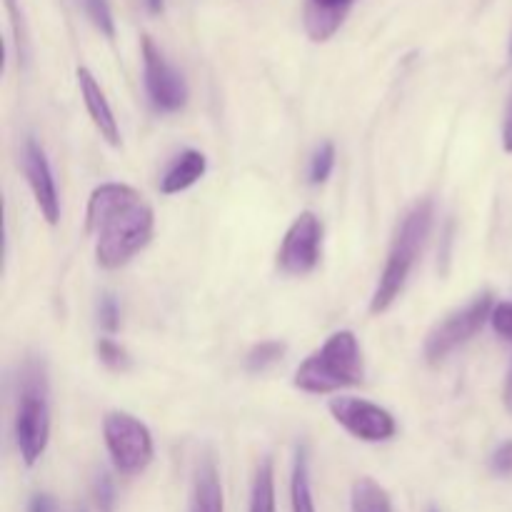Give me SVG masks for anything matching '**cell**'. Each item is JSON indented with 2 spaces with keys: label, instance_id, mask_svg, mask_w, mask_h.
Masks as SVG:
<instances>
[{
  "label": "cell",
  "instance_id": "obj_1",
  "mask_svg": "<svg viewBox=\"0 0 512 512\" xmlns=\"http://www.w3.org/2000/svg\"><path fill=\"white\" fill-rule=\"evenodd\" d=\"M88 233L95 235V260L100 268L128 265L155 230V213L148 200L125 183H103L90 193Z\"/></svg>",
  "mask_w": 512,
  "mask_h": 512
},
{
  "label": "cell",
  "instance_id": "obj_2",
  "mask_svg": "<svg viewBox=\"0 0 512 512\" xmlns=\"http://www.w3.org/2000/svg\"><path fill=\"white\" fill-rule=\"evenodd\" d=\"M435 218V205L430 198L418 200L408 213L403 215L398 225V233H395L393 245H390L388 260H385V268L380 273L378 285H375V293L370 298V313L380 315L385 310H390V305L400 298V293L405 290L410 273L415 268V260H418L420 250H423L425 240H428L430 228H433Z\"/></svg>",
  "mask_w": 512,
  "mask_h": 512
},
{
  "label": "cell",
  "instance_id": "obj_3",
  "mask_svg": "<svg viewBox=\"0 0 512 512\" xmlns=\"http://www.w3.org/2000/svg\"><path fill=\"white\" fill-rule=\"evenodd\" d=\"M365 380L363 350L353 330L330 335L313 355L298 365L293 385L300 393L330 395L343 388H355Z\"/></svg>",
  "mask_w": 512,
  "mask_h": 512
},
{
  "label": "cell",
  "instance_id": "obj_4",
  "mask_svg": "<svg viewBox=\"0 0 512 512\" xmlns=\"http://www.w3.org/2000/svg\"><path fill=\"white\" fill-rule=\"evenodd\" d=\"M50 440V385L43 360H25L18 375L15 445L28 468L43 458Z\"/></svg>",
  "mask_w": 512,
  "mask_h": 512
},
{
  "label": "cell",
  "instance_id": "obj_5",
  "mask_svg": "<svg viewBox=\"0 0 512 512\" xmlns=\"http://www.w3.org/2000/svg\"><path fill=\"white\" fill-rule=\"evenodd\" d=\"M103 440L113 468L120 475H140L153 463V435L148 425L125 410H110L103 418Z\"/></svg>",
  "mask_w": 512,
  "mask_h": 512
},
{
  "label": "cell",
  "instance_id": "obj_6",
  "mask_svg": "<svg viewBox=\"0 0 512 512\" xmlns=\"http://www.w3.org/2000/svg\"><path fill=\"white\" fill-rule=\"evenodd\" d=\"M495 300L490 290H483L480 295H475L465 308L453 310L445 320H440L433 330L428 333L423 345V355L430 365H440L448 358L453 350H458L460 345H465L468 340H473L475 335L483 330L485 323H490V315H493Z\"/></svg>",
  "mask_w": 512,
  "mask_h": 512
},
{
  "label": "cell",
  "instance_id": "obj_7",
  "mask_svg": "<svg viewBox=\"0 0 512 512\" xmlns=\"http://www.w3.org/2000/svg\"><path fill=\"white\" fill-rule=\"evenodd\" d=\"M140 53H143V75L145 90L158 113H178L188 103V83L183 73L165 60L163 50L153 43L150 35L140 38Z\"/></svg>",
  "mask_w": 512,
  "mask_h": 512
},
{
  "label": "cell",
  "instance_id": "obj_8",
  "mask_svg": "<svg viewBox=\"0 0 512 512\" xmlns=\"http://www.w3.org/2000/svg\"><path fill=\"white\" fill-rule=\"evenodd\" d=\"M328 410L340 428H345L353 438L363 440V443H388L398 433L393 413L370 403V400L338 395V398L330 400Z\"/></svg>",
  "mask_w": 512,
  "mask_h": 512
},
{
  "label": "cell",
  "instance_id": "obj_9",
  "mask_svg": "<svg viewBox=\"0 0 512 512\" xmlns=\"http://www.w3.org/2000/svg\"><path fill=\"white\" fill-rule=\"evenodd\" d=\"M320 248H323V223L313 210H305L285 233L278 250L280 273L290 278H300L318 268Z\"/></svg>",
  "mask_w": 512,
  "mask_h": 512
},
{
  "label": "cell",
  "instance_id": "obj_10",
  "mask_svg": "<svg viewBox=\"0 0 512 512\" xmlns=\"http://www.w3.org/2000/svg\"><path fill=\"white\" fill-rule=\"evenodd\" d=\"M23 170L28 178L30 190H33L35 205L40 208V215L48 220V225L60 223V198H58V185H55L53 168L45 155L43 145L38 140L28 138L23 145Z\"/></svg>",
  "mask_w": 512,
  "mask_h": 512
},
{
  "label": "cell",
  "instance_id": "obj_11",
  "mask_svg": "<svg viewBox=\"0 0 512 512\" xmlns=\"http://www.w3.org/2000/svg\"><path fill=\"white\" fill-rule=\"evenodd\" d=\"M75 75H78V88H80V95H83L85 110H88L90 120H93V125L98 128L100 138H103L108 145H113V148H118L120 128H118V120H115L113 115V108H110L108 98H105L103 88H100V83L95 80V75L90 73L88 68H78V73Z\"/></svg>",
  "mask_w": 512,
  "mask_h": 512
},
{
  "label": "cell",
  "instance_id": "obj_12",
  "mask_svg": "<svg viewBox=\"0 0 512 512\" xmlns=\"http://www.w3.org/2000/svg\"><path fill=\"white\" fill-rule=\"evenodd\" d=\"M355 0H305V33L315 43H325L340 30Z\"/></svg>",
  "mask_w": 512,
  "mask_h": 512
},
{
  "label": "cell",
  "instance_id": "obj_13",
  "mask_svg": "<svg viewBox=\"0 0 512 512\" xmlns=\"http://www.w3.org/2000/svg\"><path fill=\"white\" fill-rule=\"evenodd\" d=\"M205 170H208V158H205V153H200V150L195 148L183 150V153L173 160V165L165 170L163 178H160V193L178 195L183 193V190L193 188V185L203 178Z\"/></svg>",
  "mask_w": 512,
  "mask_h": 512
},
{
  "label": "cell",
  "instance_id": "obj_14",
  "mask_svg": "<svg viewBox=\"0 0 512 512\" xmlns=\"http://www.w3.org/2000/svg\"><path fill=\"white\" fill-rule=\"evenodd\" d=\"M190 512H225L223 485H220L218 468L213 460H203L195 470L193 495H190Z\"/></svg>",
  "mask_w": 512,
  "mask_h": 512
},
{
  "label": "cell",
  "instance_id": "obj_15",
  "mask_svg": "<svg viewBox=\"0 0 512 512\" xmlns=\"http://www.w3.org/2000/svg\"><path fill=\"white\" fill-rule=\"evenodd\" d=\"M290 508H293V512H315L308 450L305 448L295 450L293 475H290Z\"/></svg>",
  "mask_w": 512,
  "mask_h": 512
},
{
  "label": "cell",
  "instance_id": "obj_16",
  "mask_svg": "<svg viewBox=\"0 0 512 512\" xmlns=\"http://www.w3.org/2000/svg\"><path fill=\"white\" fill-rule=\"evenodd\" d=\"M350 505H353V512H393L390 495L373 478L355 480Z\"/></svg>",
  "mask_w": 512,
  "mask_h": 512
},
{
  "label": "cell",
  "instance_id": "obj_17",
  "mask_svg": "<svg viewBox=\"0 0 512 512\" xmlns=\"http://www.w3.org/2000/svg\"><path fill=\"white\" fill-rule=\"evenodd\" d=\"M250 512H275V468L270 458H265L255 470L253 490H250Z\"/></svg>",
  "mask_w": 512,
  "mask_h": 512
},
{
  "label": "cell",
  "instance_id": "obj_18",
  "mask_svg": "<svg viewBox=\"0 0 512 512\" xmlns=\"http://www.w3.org/2000/svg\"><path fill=\"white\" fill-rule=\"evenodd\" d=\"M283 355L285 343H280V340H263V343H258L248 355H245V368H248L250 373H263V370L273 368Z\"/></svg>",
  "mask_w": 512,
  "mask_h": 512
},
{
  "label": "cell",
  "instance_id": "obj_19",
  "mask_svg": "<svg viewBox=\"0 0 512 512\" xmlns=\"http://www.w3.org/2000/svg\"><path fill=\"white\" fill-rule=\"evenodd\" d=\"M85 15L90 18V23L105 35V38H115V18L113 10H110V0H80Z\"/></svg>",
  "mask_w": 512,
  "mask_h": 512
},
{
  "label": "cell",
  "instance_id": "obj_20",
  "mask_svg": "<svg viewBox=\"0 0 512 512\" xmlns=\"http://www.w3.org/2000/svg\"><path fill=\"white\" fill-rule=\"evenodd\" d=\"M95 353H98L100 363L108 365L110 370H118V373H123V370H128L130 365H133L128 350L120 343H115L113 338H100L98 343H95Z\"/></svg>",
  "mask_w": 512,
  "mask_h": 512
},
{
  "label": "cell",
  "instance_id": "obj_21",
  "mask_svg": "<svg viewBox=\"0 0 512 512\" xmlns=\"http://www.w3.org/2000/svg\"><path fill=\"white\" fill-rule=\"evenodd\" d=\"M335 168V145L333 143H323L310 158V170H308V180L310 185H323L325 180L330 178Z\"/></svg>",
  "mask_w": 512,
  "mask_h": 512
},
{
  "label": "cell",
  "instance_id": "obj_22",
  "mask_svg": "<svg viewBox=\"0 0 512 512\" xmlns=\"http://www.w3.org/2000/svg\"><path fill=\"white\" fill-rule=\"evenodd\" d=\"M5 8H8L10 23H13L18 60L25 65V63H28V33H25V23H23V13H20V3H18V0H5Z\"/></svg>",
  "mask_w": 512,
  "mask_h": 512
},
{
  "label": "cell",
  "instance_id": "obj_23",
  "mask_svg": "<svg viewBox=\"0 0 512 512\" xmlns=\"http://www.w3.org/2000/svg\"><path fill=\"white\" fill-rule=\"evenodd\" d=\"M93 498L100 512L115 510V485L108 473H98L93 480Z\"/></svg>",
  "mask_w": 512,
  "mask_h": 512
},
{
  "label": "cell",
  "instance_id": "obj_24",
  "mask_svg": "<svg viewBox=\"0 0 512 512\" xmlns=\"http://www.w3.org/2000/svg\"><path fill=\"white\" fill-rule=\"evenodd\" d=\"M98 318H100V325H103L108 333H115V330L120 328V303L115 295L105 293L103 298H100Z\"/></svg>",
  "mask_w": 512,
  "mask_h": 512
},
{
  "label": "cell",
  "instance_id": "obj_25",
  "mask_svg": "<svg viewBox=\"0 0 512 512\" xmlns=\"http://www.w3.org/2000/svg\"><path fill=\"white\" fill-rule=\"evenodd\" d=\"M490 325H493V330L500 338L512 343V300L495 305L493 315H490Z\"/></svg>",
  "mask_w": 512,
  "mask_h": 512
},
{
  "label": "cell",
  "instance_id": "obj_26",
  "mask_svg": "<svg viewBox=\"0 0 512 512\" xmlns=\"http://www.w3.org/2000/svg\"><path fill=\"white\" fill-rule=\"evenodd\" d=\"M490 468H493V473L500 475V478L512 475V440H505V443L495 450L493 458H490Z\"/></svg>",
  "mask_w": 512,
  "mask_h": 512
},
{
  "label": "cell",
  "instance_id": "obj_27",
  "mask_svg": "<svg viewBox=\"0 0 512 512\" xmlns=\"http://www.w3.org/2000/svg\"><path fill=\"white\" fill-rule=\"evenodd\" d=\"M28 512H58V503H55L53 495L38 493V495H33V498H30Z\"/></svg>",
  "mask_w": 512,
  "mask_h": 512
},
{
  "label": "cell",
  "instance_id": "obj_28",
  "mask_svg": "<svg viewBox=\"0 0 512 512\" xmlns=\"http://www.w3.org/2000/svg\"><path fill=\"white\" fill-rule=\"evenodd\" d=\"M503 148L505 153H512V95L508 110H505V120H503Z\"/></svg>",
  "mask_w": 512,
  "mask_h": 512
},
{
  "label": "cell",
  "instance_id": "obj_29",
  "mask_svg": "<svg viewBox=\"0 0 512 512\" xmlns=\"http://www.w3.org/2000/svg\"><path fill=\"white\" fill-rule=\"evenodd\" d=\"M503 403H505V410H508V413L512 415V360H510V368H508V378H505Z\"/></svg>",
  "mask_w": 512,
  "mask_h": 512
},
{
  "label": "cell",
  "instance_id": "obj_30",
  "mask_svg": "<svg viewBox=\"0 0 512 512\" xmlns=\"http://www.w3.org/2000/svg\"><path fill=\"white\" fill-rule=\"evenodd\" d=\"M145 8L150 15H160L165 10V0H145Z\"/></svg>",
  "mask_w": 512,
  "mask_h": 512
},
{
  "label": "cell",
  "instance_id": "obj_31",
  "mask_svg": "<svg viewBox=\"0 0 512 512\" xmlns=\"http://www.w3.org/2000/svg\"><path fill=\"white\" fill-rule=\"evenodd\" d=\"M75 512H88V510H85V508H78Z\"/></svg>",
  "mask_w": 512,
  "mask_h": 512
},
{
  "label": "cell",
  "instance_id": "obj_32",
  "mask_svg": "<svg viewBox=\"0 0 512 512\" xmlns=\"http://www.w3.org/2000/svg\"><path fill=\"white\" fill-rule=\"evenodd\" d=\"M510 55H512V38H510Z\"/></svg>",
  "mask_w": 512,
  "mask_h": 512
},
{
  "label": "cell",
  "instance_id": "obj_33",
  "mask_svg": "<svg viewBox=\"0 0 512 512\" xmlns=\"http://www.w3.org/2000/svg\"><path fill=\"white\" fill-rule=\"evenodd\" d=\"M430 512H440V510H435V508H433V510H430Z\"/></svg>",
  "mask_w": 512,
  "mask_h": 512
}]
</instances>
